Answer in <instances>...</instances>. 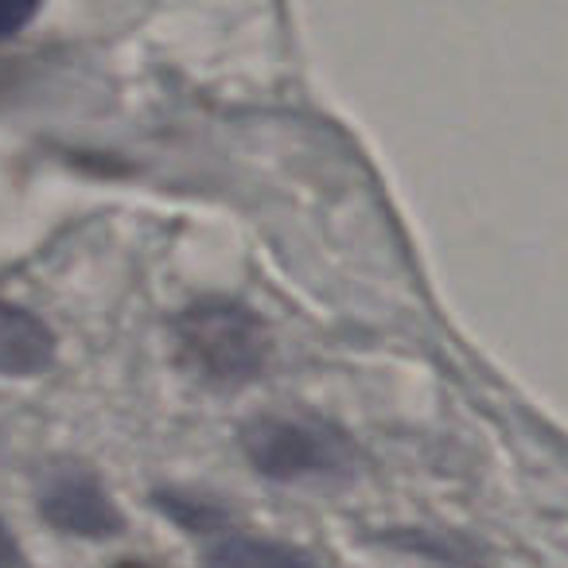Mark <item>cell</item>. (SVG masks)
I'll use <instances>...</instances> for the list:
<instances>
[{"label":"cell","mask_w":568,"mask_h":568,"mask_svg":"<svg viewBox=\"0 0 568 568\" xmlns=\"http://www.w3.org/2000/svg\"><path fill=\"white\" fill-rule=\"evenodd\" d=\"M180 363L211 389H242L268 366L273 339L257 312L234 301H199L175 320Z\"/></svg>","instance_id":"obj_1"},{"label":"cell","mask_w":568,"mask_h":568,"mask_svg":"<svg viewBox=\"0 0 568 568\" xmlns=\"http://www.w3.org/2000/svg\"><path fill=\"white\" fill-rule=\"evenodd\" d=\"M242 448L265 479H335L355 467V440L339 425L304 413H261L242 425Z\"/></svg>","instance_id":"obj_2"},{"label":"cell","mask_w":568,"mask_h":568,"mask_svg":"<svg viewBox=\"0 0 568 568\" xmlns=\"http://www.w3.org/2000/svg\"><path fill=\"white\" fill-rule=\"evenodd\" d=\"M40 510L51 526L74 537H98V541H102V537H113L125 529V518H121V510L113 506V498L105 495V487L94 475L79 471V467L59 471L55 479L43 487Z\"/></svg>","instance_id":"obj_3"},{"label":"cell","mask_w":568,"mask_h":568,"mask_svg":"<svg viewBox=\"0 0 568 568\" xmlns=\"http://www.w3.org/2000/svg\"><path fill=\"white\" fill-rule=\"evenodd\" d=\"M55 363V335L36 312L0 301V374L28 378Z\"/></svg>","instance_id":"obj_4"},{"label":"cell","mask_w":568,"mask_h":568,"mask_svg":"<svg viewBox=\"0 0 568 568\" xmlns=\"http://www.w3.org/2000/svg\"><path fill=\"white\" fill-rule=\"evenodd\" d=\"M203 568H320L304 552L288 549V545L261 541V537H226L206 552Z\"/></svg>","instance_id":"obj_5"},{"label":"cell","mask_w":568,"mask_h":568,"mask_svg":"<svg viewBox=\"0 0 568 568\" xmlns=\"http://www.w3.org/2000/svg\"><path fill=\"white\" fill-rule=\"evenodd\" d=\"M32 17H36V9L24 4V0H0V40L17 36Z\"/></svg>","instance_id":"obj_6"},{"label":"cell","mask_w":568,"mask_h":568,"mask_svg":"<svg viewBox=\"0 0 568 568\" xmlns=\"http://www.w3.org/2000/svg\"><path fill=\"white\" fill-rule=\"evenodd\" d=\"M0 568H28V557L20 549V541L12 537V529L0 521Z\"/></svg>","instance_id":"obj_7"},{"label":"cell","mask_w":568,"mask_h":568,"mask_svg":"<svg viewBox=\"0 0 568 568\" xmlns=\"http://www.w3.org/2000/svg\"><path fill=\"white\" fill-rule=\"evenodd\" d=\"M113 568H156V565H144V560H121V565Z\"/></svg>","instance_id":"obj_8"}]
</instances>
